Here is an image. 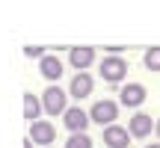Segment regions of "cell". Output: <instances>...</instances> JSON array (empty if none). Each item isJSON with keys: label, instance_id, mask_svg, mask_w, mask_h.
I'll return each mask as SVG.
<instances>
[{"label": "cell", "instance_id": "cell-19", "mask_svg": "<svg viewBox=\"0 0 160 148\" xmlns=\"http://www.w3.org/2000/svg\"><path fill=\"white\" fill-rule=\"evenodd\" d=\"M145 148H160V142H151V145H145Z\"/></svg>", "mask_w": 160, "mask_h": 148}, {"label": "cell", "instance_id": "cell-7", "mask_svg": "<svg viewBox=\"0 0 160 148\" xmlns=\"http://www.w3.org/2000/svg\"><path fill=\"white\" fill-rule=\"evenodd\" d=\"M154 125H157V119H151L148 113H133L131 121H128V133L133 139H145V136H151Z\"/></svg>", "mask_w": 160, "mask_h": 148}, {"label": "cell", "instance_id": "cell-13", "mask_svg": "<svg viewBox=\"0 0 160 148\" xmlns=\"http://www.w3.org/2000/svg\"><path fill=\"white\" fill-rule=\"evenodd\" d=\"M142 65L148 71H160V45L157 47H148V51L142 53Z\"/></svg>", "mask_w": 160, "mask_h": 148}, {"label": "cell", "instance_id": "cell-15", "mask_svg": "<svg viewBox=\"0 0 160 148\" xmlns=\"http://www.w3.org/2000/svg\"><path fill=\"white\" fill-rule=\"evenodd\" d=\"M24 57H30V59H33V57H39V59H45L48 57V47H42V45H27V47H24Z\"/></svg>", "mask_w": 160, "mask_h": 148}, {"label": "cell", "instance_id": "cell-18", "mask_svg": "<svg viewBox=\"0 0 160 148\" xmlns=\"http://www.w3.org/2000/svg\"><path fill=\"white\" fill-rule=\"evenodd\" d=\"M154 133H157V139H160V119H157V125H154Z\"/></svg>", "mask_w": 160, "mask_h": 148}, {"label": "cell", "instance_id": "cell-1", "mask_svg": "<svg viewBox=\"0 0 160 148\" xmlns=\"http://www.w3.org/2000/svg\"><path fill=\"white\" fill-rule=\"evenodd\" d=\"M39 98H42V107H45L48 116H65V110H68V92L59 89L57 83H51Z\"/></svg>", "mask_w": 160, "mask_h": 148}, {"label": "cell", "instance_id": "cell-4", "mask_svg": "<svg viewBox=\"0 0 160 148\" xmlns=\"http://www.w3.org/2000/svg\"><path fill=\"white\" fill-rule=\"evenodd\" d=\"M145 98H148V92H145L142 83H125L119 89V107H131V110H139L145 104Z\"/></svg>", "mask_w": 160, "mask_h": 148}, {"label": "cell", "instance_id": "cell-17", "mask_svg": "<svg viewBox=\"0 0 160 148\" xmlns=\"http://www.w3.org/2000/svg\"><path fill=\"white\" fill-rule=\"evenodd\" d=\"M24 148H33V139L30 136H24Z\"/></svg>", "mask_w": 160, "mask_h": 148}, {"label": "cell", "instance_id": "cell-11", "mask_svg": "<svg viewBox=\"0 0 160 148\" xmlns=\"http://www.w3.org/2000/svg\"><path fill=\"white\" fill-rule=\"evenodd\" d=\"M39 71H42L45 80H59V77H62V59L48 53L45 59H39Z\"/></svg>", "mask_w": 160, "mask_h": 148}, {"label": "cell", "instance_id": "cell-9", "mask_svg": "<svg viewBox=\"0 0 160 148\" xmlns=\"http://www.w3.org/2000/svg\"><path fill=\"white\" fill-rule=\"evenodd\" d=\"M131 133H128V127H122V125H110V127H104V145L107 148H128L131 145Z\"/></svg>", "mask_w": 160, "mask_h": 148}, {"label": "cell", "instance_id": "cell-16", "mask_svg": "<svg viewBox=\"0 0 160 148\" xmlns=\"http://www.w3.org/2000/svg\"><path fill=\"white\" fill-rule=\"evenodd\" d=\"M107 53H110V57H119V53H125V47H122V45H110Z\"/></svg>", "mask_w": 160, "mask_h": 148}, {"label": "cell", "instance_id": "cell-6", "mask_svg": "<svg viewBox=\"0 0 160 148\" xmlns=\"http://www.w3.org/2000/svg\"><path fill=\"white\" fill-rule=\"evenodd\" d=\"M89 113L86 110H80V107H68L65 110V116H62V127L68 133H86V127H89Z\"/></svg>", "mask_w": 160, "mask_h": 148}, {"label": "cell", "instance_id": "cell-2", "mask_svg": "<svg viewBox=\"0 0 160 148\" xmlns=\"http://www.w3.org/2000/svg\"><path fill=\"white\" fill-rule=\"evenodd\" d=\"M119 104L116 101H110V98H101V101H95L89 107V119L95 121V125H101V127H110V125H119Z\"/></svg>", "mask_w": 160, "mask_h": 148}, {"label": "cell", "instance_id": "cell-10", "mask_svg": "<svg viewBox=\"0 0 160 148\" xmlns=\"http://www.w3.org/2000/svg\"><path fill=\"white\" fill-rule=\"evenodd\" d=\"M95 53H98L95 47H71L68 51V62L74 65L77 71H86L92 62H95Z\"/></svg>", "mask_w": 160, "mask_h": 148}, {"label": "cell", "instance_id": "cell-8", "mask_svg": "<svg viewBox=\"0 0 160 148\" xmlns=\"http://www.w3.org/2000/svg\"><path fill=\"white\" fill-rule=\"evenodd\" d=\"M92 92H95V80H92V74L77 71L74 77H71V83H68V95L77 98V101H83V98H89Z\"/></svg>", "mask_w": 160, "mask_h": 148}, {"label": "cell", "instance_id": "cell-20", "mask_svg": "<svg viewBox=\"0 0 160 148\" xmlns=\"http://www.w3.org/2000/svg\"><path fill=\"white\" fill-rule=\"evenodd\" d=\"M51 148H53V145H51Z\"/></svg>", "mask_w": 160, "mask_h": 148}, {"label": "cell", "instance_id": "cell-5", "mask_svg": "<svg viewBox=\"0 0 160 148\" xmlns=\"http://www.w3.org/2000/svg\"><path fill=\"white\" fill-rule=\"evenodd\" d=\"M27 136L33 139V145L51 148V145H53V139H57V127H53L51 121L39 119V121H33V125H30V133H27Z\"/></svg>", "mask_w": 160, "mask_h": 148}, {"label": "cell", "instance_id": "cell-14", "mask_svg": "<svg viewBox=\"0 0 160 148\" xmlns=\"http://www.w3.org/2000/svg\"><path fill=\"white\" fill-rule=\"evenodd\" d=\"M62 148H92V136L89 133H68Z\"/></svg>", "mask_w": 160, "mask_h": 148}, {"label": "cell", "instance_id": "cell-12", "mask_svg": "<svg viewBox=\"0 0 160 148\" xmlns=\"http://www.w3.org/2000/svg\"><path fill=\"white\" fill-rule=\"evenodd\" d=\"M42 113H45V107H42V98L33 95V92H24V119L33 125V121H39Z\"/></svg>", "mask_w": 160, "mask_h": 148}, {"label": "cell", "instance_id": "cell-3", "mask_svg": "<svg viewBox=\"0 0 160 148\" xmlns=\"http://www.w3.org/2000/svg\"><path fill=\"white\" fill-rule=\"evenodd\" d=\"M98 74H101L104 83L119 86L122 80L128 77V62H125L122 57H104V59H101V65H98Z\"/></svg>", "mask_w": 160, "mask_h": 148}]
</instances>
